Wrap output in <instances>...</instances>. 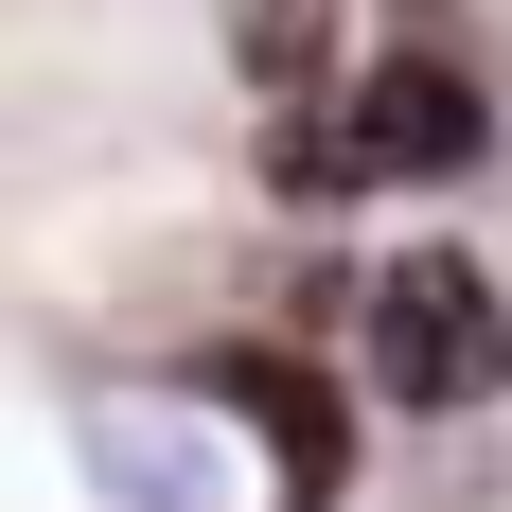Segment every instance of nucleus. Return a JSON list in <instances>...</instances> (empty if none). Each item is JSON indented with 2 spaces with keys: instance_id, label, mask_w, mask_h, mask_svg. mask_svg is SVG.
Returning a JSON list of instances; mask_svg holds the SVG:
<instances>
[{
  "instance_id": "nucleus-3",
  "label": "nucleus",
  "mask_w": 512,
  "mask_h": 512,
  "mask_svg": "<svg viewBox=\"0 0 512 512\" xmlns=\"http://www.w3.org/2000/svg\"><path fill=\"white\" fill-rule=\"evenodd\" d=\"M71 460H89V495L106 512H230V460H212V424L195 407H124V389H89L71 407Z\"/></svg>"
},
{
  "instance_id": "nucleus-1",
  "label": "nucleus",
  "mask_w": 512,
  "mask_h": 512,
  "mask_svg": "<svg viewBox=\"0 0 512 512\" xmlns=\"http://www.w3.org/2000/svg\"><path fill=\"white\" fill-rule=\"evenodd\" d=\"M477 142H495L477 71L389 53V71H354V89H336V124H265V177H283V195H354V177H460Z\"/></svg>"
},
{
  "instance_id": "nucleus-4",
  "label": "nucleus",
  "mask_w": 512,
  "mask_h": 512,
  "mask_svg": "<svg viewBox=\"0 0 512 512\" xmlns=\"http://www.w3.org/2000/svg\"><path fill=\"white\" fill-rule=\"evenodd\" d=\"M212 389H230V407H248V442L283 460V512H336V407H318V371H265V354H230Z\"/></svg>"
},
{
  "instance_id": "nucleus-2",
  "label": "nucleus",
  "mask_w": 512,
  "mask_h": 512,
  "mask_svg": "<svg viewBox=\"0 0 512 512\" xmlns=\"http://www.w3.org/2000/svg\"><path fill=\"white\" fill-rule=\"evenodd\" d=\"M371 389L424 424H460L512 389V301L477 283V248H407L389 283H371Z\"/></svg>"
}]
</instances>
